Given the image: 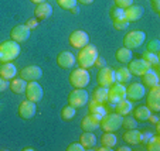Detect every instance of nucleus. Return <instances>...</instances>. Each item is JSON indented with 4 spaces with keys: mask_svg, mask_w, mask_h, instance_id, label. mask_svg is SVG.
<instances>
[{
    "mask_svg": "<svg viewBox=\"0 0 160 151\" xmlns=\"http://www.w3.org/2000/svg\"><path fill=\"white\" fill-rule=\"evenodd\" d=\"M98 50L95 45H85L84 48L79 50L78 55H77V61H78L79 67L85 68V69H89V68L95 67V62L98 59Z\"/></svg>",
    "mask_w": 160,
    "mask_h": 151,
    "instance_id": "f257e3e1",
    "label": "nucleus"
},
{
    "mask_svg": "<svg viewBox=\"0 0 160 151\" xmlns=\"http://www.w3.org/2000/svg\"><path fill=\"white\" fill-rule=\"evenodd\" d=\"M20 45H18V42L13 41H4L0 44V64L3 62H12L13 59L20 55Z\"/></svg>",
    "mask_w": 160,
    "mask_h": 151,
    "instance_id": "f03ea898",
    "label": "nucleus"
},
{
    "mask_svg": "<svg viewBox=\"0 0 160 151\" xmlns=\"http://www.w3.org/2000/svg\"><path fill=\"white\" fill-rule=\"evenodd\" d=\"M122 117L118 113H106L102 119H101L99 127L103 131H116L122 127Z\"/></svg>",
    "mask_w": 160,
    "mask_h": 151,
    "instance_id": "7ed1b4c3",
    "label": "nucleus"
},
{
    "mask_svg": "<svg viewBox=\"0 0 160 151\" xmlns=\"http://www.w3.org/2000/svg\"><path fill=\"white\" fill-rule=\"evenodd\" d=\"M89 72H88V69H85V68H77V69H74L72 72H71L70 75V83L72 85L74 88H82L85 89L88 86V83H89Z\"/></svg>",
    "mask_w": 160,
    "mask_h": 151,
    "instance_id": "20e7f679",
    "label": "nucleus"
},
{
    "mask_svg": "<svg viewBox=\"0 0 160 151\" xmlns=\"http://www.w3.org/2000/svg\"><path fill=\"white\" fill-rule=\"evenodd\" d=\"M145 40H146V34L143 33L142 30H133V31H129V33L125 35L123 45L129 50H135V48L142 47Z\"/></svg>",
    "mask_w": 160,
    "mask_h": 151,
    "instance_id": "39448f33",
    "label": "nucleus"
},
{
    "mask_svg": "<svg viewBox=\"0 0 160 151\" xmlns=\"http://www.w3.org/2000/svg\"><path fill=\"white\" fill-rule=\"evenodd\" d=\"M68 105L74 106V107H82L89 102V95L87 91H84L82 88H75V91H72L68 96Z\"/></svg>",
    "mask_w": 160,
    "mask_h": 151,
    "instance_id": "423d86ee",
    "label": "nucleus"
},
{
    "mask_svg": "<svg viewBox=\"0 0 160 151\" xmlns=\"http://www.w3.org/2000/svg\"><path fill=\"white\" fill-rule=\"evenodd\" d=\"M126 97V86L123 83H113L112 86H109L108 91V102H111L112 105H116L118 102L123 100Z\"/></svg>",
    "mask_w": 160,
    "mask_h": 151,
    "instance_id": "0eeeda50",
    "label": "nucleus"
},
{
    "mask_svg": "<svg viewBox=\"0 0 160 151\" xmlns=\"http://www.w3.org/2000/svg\"><path fill=\"white\" fill-rule=\"evenodd\" d=\"M98 83H99V86H105V88L112 86L115 83V71L112 68L102 67L98 72Z\"/></svg>",
    "mask_w": 160,
    "mask_h": 151,
    "instance_id": "6e6552de",
    "label": "nucleus"
},
{
    "mask_svg": "<svg viewBox=\"0 0 160 151\" xmlns=\"http://www.w3.org/2000/svg\"><path fill=\"white\" fill-rule=\"evenodd\" d=\"M26 96H27L28 100L31 102H40L42 99V88L41 85L38 83L37 81H33V82H27V88H26Z\"/></svg>",
    "mask_w": 160,
    "mask_h": 151,
    "instance_id": "1a4fd4ad",
    "label": "nucleus"
},
{
    "mask_svg": "<svg viewBox=\"0 0 160 151\" xmlns=\"http://www.w3.org/2000/svg\"><path fill=\"white\" fill-rule=\"evenodd\" d=\"M21 79H24L26 82H33V81H38L42 76V71L40 67L37 65H28V67L23 68V69L18 72Z\"/></svg>",
    "mask_w": 160,
    "mask_h": 151,
    "instance_id": "9d476101",
    "label": "nucleus"
},
{
    "mask_svg": "<svg viewBox=\"0 0 160 151\" xmlns=\"http://www.w3.org/2000/svg\"><path fill=\"white\" fill-rule=\"evenodd\" d=\"M70 44H71V47H74V48L81 50V48H84L85 45L89 44V37H88V34L85 33V31L77 30V31H74V33H71Z\"/></svg>",
    "mask_w": 160,
    "mask_h": 151,
    "instance_id": "9b49d317",
    "label": "nucleus"
},
{
    "mask_svg": "<svg viewBox=\"0 0 160 151\" xmlns=\"http://www.w3.org/2000/svg\"><path fill=\"white\" fill-rule=\"evenodd\" d=\"M36 112H37V106H36V102H31V100L26 99L20 103L18 106V115H20L21 119H31L36 116Z\"/></svg>",
    "mask_w": 160,
    "mask_h": 151,
    "instance_id": "f8f14e48",
    "label": "nucleus"
},
{
    "mask_svg": "<svg viewBox=\"0 0 160 151\" xmlns=\"http://www.w3.org/2000/svg\"><path fill=\"white\" fill-rule=\"evenodd\" d=\"M146 95V88L142 83H130L126 88V97L129 100H140Z\"/></svg>",
    "mask_w": 160,
    "mask_h": 151,
    "instance_id": "ddd939ff",
    "label": "nucleus"
},
{
    "mask_svg": "<svg viewBox=\"0 0 160 151\" xmlns=\"http://www.w3.org/2000/svg\"><path fill=\"white\" fill-rule=\"evenodd\" d=\"M152 112H159L160 110V86H154V88H150L148 95V105H146Z\"/></svg>",
    "mask_w": 160,
    "mask_h": 151,
    "instance_id": "4468645a",
    "label": "nucleus"
},
{
    "mask_svg": "<svg viewBox=\"0 0 160 151\" xmlns=\"http://www.w3.org/2000/svg\"><path fill=\"white\" fill-rule=\"evenodd\" d=\"M101 119H102V116L95 115V113H89L88 116H85L82 123H81L82 130L84 131H95L98 127H99Z\"/></svg>",
    "mask_w": 160,
    "mask_h": 151,
    "instance_id": "2eb2a0df",
    "label": "nucleus"
},
{
    "mask_svg": "<svg viewBox=\"0 0 160 151\" xmlns=\"http://www.w3.org/2000/svg\"><path fill=\"white\" fill-rule=\"evenodd\" d=\"M30 28L27 27V26H16L12 30V33H10V35H12V40L16 42H24L28 40V37H30Z\"/></svg>",
    "mask_w": 160,
    "mask_h": 151,
    "instance_id": "dca6fc26",
    "label": "nucleus"
},
{
    "mask_svg": "<svg viewBox=\"0 0 160 151\" xmlns=\"http://www.w3.org/2000/svg\"><path fill=\"white\" fill-rule=\"evenodd\" d=\"M77 62V58L72 52L70 51H62L60 55L57 57V64L58 67L62 68V69H68V68H72Z\"/></svg>",
    "mask_w": 160,
    "mask_h": 151,
    "instance_id": "f3484780",
    "label": "nucleus"
},
{
    "mask_svg": "<svg viewBox=\"0 0 160 151\" xmlns=\"http://www.w3.org/2000/svg\"><path fill=\"white\" fill-rule=\"evenodd\" d=\"M149 68H150V67L148 65V62H146L143 58H140V59H132V61H130L128 69L130 71V73H132V75L142 76L143 73L149 69Z\"/></svg>",
    "mask_w": 160,
    "mask_h": 151,
    "instance_id": "a211bd4d",
    "label": "nucleus"
},
{
    "mask_svg": "<svg viewBox=\"0 0 160 151\" xmlns=\"http://www.w3.org/2000/svg\"><path fill=\"white\" fill-rule=\"evenodd\" d=\"M142 85L145 88H154L159 85V75L153 68H149L145 73L142 75Z\"/></svg>",
    "mask_w": 160,
    "mask_h": 151,
    "instance_id": "6ab92c4d",
    "label": "nucleus"
},
{
    "mask_svg": "<svg viewBox=\"0 0 160 151\" xmlns=\"http://www.w3.org/2000/svg\"><path fill=\"white\" fill-rule=\"evenodd\" d=\"M17 75V67L13 62H3L0 65V76L6 81L14 79Z\"/></svg>",
    "mask_w": 160,
    "mask_h": 151,
    "instance_id": "aec40b11",
    "label": "nucleus"
},
{
    "mask_svg": "<svg viewBox=\"0 0 160 151\" xmlns=\"http://www.w3.org/2000/svg\"><path fill=\"white\" fill-rule=\"evenodd\" d=\"M51 14H52V7H51V4L47 3V2L37 4L36 10H34V16H36V18H38V20H45V18H48Z\"/></svg>",
    "mask_w": 160,
    "mask_h": 151,
    "instance_id": "412c9836",
    "label": "nucleus"
},
{
    "mask_svg": "<svg viewBox=\"0 0 160 151\" xmlns=\"http://www.w3.org/2000/svg\"><path fill=\"white\" fill-rule=\"evenodd\" d=\"M143 16V7L142 6H129L128 9H125V18H126L129 23L132 21H138L140 17Z\"/></svg>",
    "mask_w": 160,
    "mask_h": 151,
    "instance_id": "4be33fe9",
    "label": "nucleus"
},
{
    "mask_svg": "<svg viewBox=\"0 0 160 151\" xmlns=\"http://www.w3.org/2000/svg\"><path fill=\"white\" fill-rule=\"evenodd\" d=\"M123 140L130 145L139 144V143H142V131H139L138 129L126 130V133L123 134Z\"/></svg>",
    "mask_w": 160,
    "mask_h": 151,
    "instance_id": "5701e85b",
    "label": "nucleus"
},
{
    "mask_svg": "<svg viewBox=\"0 0 160 151\" xmlns=\"http://www.w3.org/2000/svg\"><path fill=\"white\" fill-rule=\"evenodd\" d=\"M132 110H133L132 100L126 99V97H125L123 100H121V102H118V103L115 105V112L118 113V115H121L122 117H123V116L130 115V113H132Z\"/></svg>",
    "mask_w": 160,
    "mask_h": 151,
    "instance_id": "b1692460",
    "label": "nucleus"
},
{
    "mask_svg": "<svg viewBox=\"0 0 160 151\" xmlns=\"http://www.w3.org/2000/svg\"><path fill=\"white\" fill-rule=\"evenodd\" d=\"M132 112H133V117L138 121H148L152 115V110L149 109L148 106H139V107H136Z\"/></svg>",
    "mask_w": 160,
    "mask_h": 151,
    "instance_id": "393cba45",
    "label": "nucleus"
},
{
    "mask_svg": "<svg viewBox=\"0 0 160 151\" xmlns=\"http://www.w3.org/2000/svg\"><path fill=\"white\" fill-rule=\"evenodd\" d=\"M79 143L85 147V150L95 147V144H97V137H95L94 131H85V133H82L81 139H79Z\"/></svg>",
    "mask_w": 160,
    "mask_h": 151,
    "instance_id": "a878e982",
    "label": "nucleus"
},
{
    "mask_svg": "<svg viewBox=\"0 0 160 151\" xmlns=\"http://www.w3.org/2000/svg\"><path fill=\"white\" fill-rule=\"evenodd\" d=\"M130 78H132V73L128 68H118L115 71V82L118 83H126L130 81Z\"/></svg>",
    "mask_w": 160,
    "mask_h": 151,
    "instance_id": "bb28decb",
    "label": "nucleus"
},
{
    "mask_svg": "<svg viewBox=\"0 0 160 151\" xmlns=\"http://www.w3.org/2000/svg\"><path fill=\"white\" fill-rule=\"evenodd\" d=\"M26 88H27V82L24 79H12V83H10V89H12L14 93L17 95H21L26 92Z\"/></svg>",
    "mask_w": 160,
    "mask_h": 151,
    "instance_id": "cd10ccee",
    "label": "nucleus"
},
{
    "mask_svg": "<svg viewBox=\"0 0 160 151\" xmlns=\"http://www.w3.org/2000/svg\"><path fill=\"white\" fill-rule=\"evenodd\" d=\"M132 50L126 48V47H122V48H119L118 51H116V59L119 61V62L122 64H128L132 61Z\"/></svg>",
    "mask_w": 160,
    "mask_h": 151,
    "instance_id": "c85d7f7f",
    "label": "nucleus"
},
{
    "mask_svg": "<svg viewBox=\"0 0 160 151\" xmlns=\"http://www.w3.org/2000/svg\"><path fill=\"white\" fill-rule=\"evenodd\" d=\"M108 91H109V88H105V86H99V88L95 89L92 99L97 100V102H99V103L108 102Z\"/></svg>",
    "mask_w": 160,
    "mask_h": 151,
    "instance_id": "c756f323",
    "label": "nucleus"
},
{
    "mask_svg": "<svg viewBox=\"0 0 160 151\" xmlns=\"http://www.w3.org/2000/svg\"><path fill=\"white\" fill-rule=\"evenodd\" d=\"M116 141H118V139H116V136H115V131H105V133H103L102 145L109 147V148H113L116 145Z\"/></svg>",
    "mask_w": 160,
    "mask_h": 151,
    "instance_id": "7c9ffc66",
    "label": "nucleus"
},
{
    "mask_svg": "<svg viewBox=\"0 0 160 151\" xmlns=\"http://www.w3.org/2000/svg\"><path fill=\"white\" fill-rule=\"evenodd\" d=\"M89 112L91 113H95V115H99V116H105L106 115V109H105V106H103V103H99L97 102V100H91L89 102Z\"/></svg>",
    "mask_w": 160,
    "mask_h": 151,
    "instance_id": "2f4dec72",
    "label": "nucleus"
},
{
    "mask_svg": "<svg viewBox=\"0 0 160 151\" xmlns=\"http://www.w3.org/2000/svg\"><path fill=\"white\" fill-rule=\"evenodd\" d=\"M75 115H77V109L74 107V106H71V105L65 106V107L61 110V119L65 120V121L72 120V119L75 117Z\"/></svg>",
    "mask_w": 160,
    "mask_h": 151,
    "instance_id": "473e14b6",
    "label": "nucleus"
},
{
    "mask_svg": "<svg viewBox=\"0 0 160 151\" xmlns=\"http://www.w3.org/2000/svg\"><path fill=\"white\" fill-rule=\"evenodd\" d=\"M143 59L148 62V65L150 68H153V67H157L159 65V57H157V54L156 52H152V51H146L145 54H143Z\"/></svg>",
    "mask_w": 160,
    "mask_h": 151,
    "instance_id": "72a5a7b5",
    "label": "nucleus"
},
{
    "mask_svg": "<svg viewBox=\"0 0 160 151\" xmlns=\"http://www.w3.org/2000/svg\"><path fill=\"white\" fill-rule=\"evenodd\" d=\"M146 148L149 151H159L160 150V137L159 136H152L146 143Z\"/></svg>",
    "mask_w": 160,
    "mask_h": 151,
    "instance_id": "f704fd0d",
    "label": "nucleus"
},
{
    "mask_svg": "<svg viewBox=\"0 0 160 151\" xmlns=\"http://www.w3.org/2000/svg\"><path fill=\"white\" fill-rule=\"evenodd\" d=\"M122 127H125L126 130H130V129H136L138 127V120L135 117H130L129 115L123 116V120H122Z\"/></svg>",
    "mask_w": 160,
    "mask_h": 151,
    "instance_id": "c9c22d12",
    "label": "nucleus"
},
{
    "mask_svg": "<svg viewBox=\"0 0 160 151\" xmlns=\"http://www.w3.org/2000/svg\"><path fill=\"white\" fill-rule=\"evenodd\" d=\"M55 2H57L58 6L62 7V9H65V10H71L78 4L77 3V0H55Z\"/></svg>",
    "mask_w": 160,
    "mask_h": 151,
    "instance_id": "e433bc0d",
    "label": "nucleus"
},
{
    "mask_svg": "<svg viewBox=\"0 0 160 151\" xmlns=\"http://www.w3.org/2000/svg\"><path fill=\"white\" fill-rule=\"evenodd\" d=\"M129 27V21L126 20V18H119V20H113V28L115 30H126V28Z\"/></svg>",
    "mask_w": 160,
    "mask_h": 151,
    "instance_id": "4c0bfd02",
    "label": "nucleus"
},
{
    "mask_svg": "<svg viewBox=\"0 0 160 151\" xmlns=\"http://www.w3.org/2000/svg\"><path fill=\"white\" fill-rule=\"evenodd\" d=\"M112 18L113 20H119V18H125V9H121V7H115L111 13Z\"/></svg>",
    "mask_w": 160,
    "mask_h": 151,
    "instance_id": "58836bf2",
    "label": "nucleus"
},
{
    "mask_svg": "<svg viewBox=\"0 0 160 151\" xmlns=\"http://www.w3.org/2000/svg\"><path fill=\"white\" fill-rule=\"evenodd\" d=\"M115 4L116 7H121V9H128L133 4V0H115Z\"/></svg>",
    "mask_w": 160,
    "mask_h": 151,
    "instance_id": "ea45409f",
    "label": "nucleus"
},
{
    "mask_svg": "<svg viewBox=\"0 0 160 151\" xmlns=\"http://www.w3.org/2000/svg\"><path fill=\"white\" fill-rule=\"evenodd\" d=\"M85 147L81 144V143H72L67 147V151H84Z\"/></svg>",
    "mask_w": 160,
    "mask_h": 151,
    "instance_id": "a19ab883",
    "label": "nucleus"
},
{
    "mask_svg": "<svg viewBox=\"0 0 160 151\" xmlns=\"http://www.w3.org/2000/svg\"><path fill=\"white\" fill-rule=\"evenodd\" d=\"M157 44H159V41H157V40H153V41L150 42V47H149V50H148V51L156 52L157 50H159V45H157Z\"/></svg>",
    "mask_w": 160,
    "mask_h": 151,
    "instance_id": "79ce46f5",
    "label": "nucleus"
},
{
    "mask_svg": "<svg viewBox=\"0 0 160 151\" xmlns=\"http://www.w3.org/2000/svg\"><path fill=\"white\" fill-rule=\"evenodd\" d=\"M26 26H27V27L31 30V28H36L37 26H38V21H37L36 18H31V20L27 21V24H26Z\"/></svg>",
    "mask_w": 160,
    "mask_h": 151,
    "instance_id": "37998d69",
    "label": "nucleus"
},
{
    "mask_svg": "<svg viewBox=\"0 0 160 151\" xmlns=\"http://www.w3.org/2000/svg\"><path fill=\"white\" fill-rule=\"evenodd\" d=\"M6 89H7V81L0 76V93H2V92H4Z\"/></svg>",
    "mask_w": 160,
    "mask_h": 151,
    "instance_id": "c03bdc74",
    "label": "nucleus"
},
{
    "mask_svg": "<svg viewBox=\"0 0 160 151\" xmlns=\"http://www.w3.org/2000/svg\"><path fill=\"white\" fill-rule=\"evenodd\" d=\"M95 67H105V61H102L99 57H98L97 62H95Z\"/></svg>",
    "mask_w": 160,
    "mask_h": 151,
    "instance_id": "a18cd8bd",
    "label": "nucleus"
},
{
    "mask_svg": "<svg viewBox=\"0 0 160 151\" xmlns=\"http://www.w3.org/2000/svg\"><path fill=\"white\" fill-rule=\"evenodd\" d=\"M149 121H152V123H154V124H159V119H157V116H153V115H150Z\"/></svg>",
    "mask_w": 160,
    "mask_h": 151,
    "instance_id": "49530a36",
    "label": "nucleus"
},
{
    "mask_svg": "<svg viewBox=\"0 0 160 151\" xmlns=\"http://www.w3.org/2000/svg\"><path fill=\"white\" fill-rule=\"evenodd\" d=\"M152 3H153V7H154V10H156L157 13L160 12V6H159V0H153V2H152Z\"/></svg>",
    "mask_w": 160,
    "mask_h": 151,
    "instance_id": "de8ad7c7",
    "label": "nucleus"
},
{
    "mask_svg": "<svg viewBox=\"0 0 160 151\" xmlns=\"http://www.w3.org/2000/svg\"><path fill=\"white\" fill-rule=\"evenodd\" d=\"M77 3H81V4H92L94 0H77Z\"/></svg>",
    "mask_w": 160,
    "mask_h": 151,
    "instance_id": "09e8293b",
    "label": "nucleus"
},
{
    "mask_svg": "<svg viewBox=\"0 0 160 151\" xmlns=\"http://www.w3.org/2000/svg\"><path fill=\"white\" fill-rule=\"evenodd\" d=\"M119 151H130V147H126V145H123V147H118Z\"/></svg>",
    "mask_w": 160,
    "mask_h": 151,
    "instance_id": "8fccbe9b",
    "label": "nucleus"
},
{
    "mask_svg": "<svg viewBox=\"0 0 160 151\" xmlns=\"http://www.w3.org/2000/svg\"><path fill=\"white\" fill-rule=\"evenodd\" d=\"M30 2H33L34 4H40V3H44V2H47V0H30Z\"/></svg>",
    "mask_w": 160,
    "mask_h": 151,
    "instance_id": "3c124183",
    "label": "nucleus"
},
{
    "mask_svg": "<svg viewBox=\"0 0 160 151\" xmlns=\"http://www.w3.org/2000/svg\"><path fill=\"white\" fill-rule=\"evenodd\" d=\"M98 150H99V151H103V150H105V151H111L112 148H109V147H105V145H102V147H99Z\"/></svg>",
    "mask_w": 160,
    "mask_h": 151,
    "instance_id": "603ef678",
    "label": "nucleus"
},
{
    "mask_svg": "<svg viewBox=\"0 0 160 151\" xmlns=\"http://www.w3.org/2000/svg\"><path fill=\"white\" fill-rule=\"evenodd\" d=\"M71 12H72V13H74V14H75V13H77V12H78V9H77V6H75V7H74V9H71Z\"/></svg>",
    "mask_w": 160,
    "mask_h": 151,
    "instance_id": "864d4df0",
    "label": "nucleus"
}]
</instances>
